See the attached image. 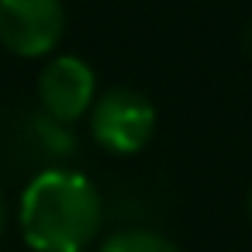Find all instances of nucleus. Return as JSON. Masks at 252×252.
<instances>
[{
	"label": "nucleus",
	"mask_w": 252,
	"mask_h": 252,
	"mask_svg": "<svg viewBox=\"0 0 252 252\" xmlns=\"http://www.w3.org/2000/svg\"><path fill=\"white\" fill-rule=\"evenodd\" d=\"M245 45H249V52H252V21H249V28H245Z\"/></svg>",
	"instance_id": "obj_8"
},
{
	"label": "nucleus",
	"mask_w": 252,
	"mask_h": 252,
	"mask_svg": "<svg viewBox=\"0 0 252 252\" xmlns=\"http://www.w3.org/2000/svg\"><path fill=\"white\" fill-rule=\"evenodd\" d=\"M104 224L97 183L73 166L38 169L18 200V228L35 252H83Z\"/></svg>",
	"instance_id": "obj_1"
},
{
	"label": "nucleus",
	"mask_w": 252,
	"mask_h": 252,
	"mask_svg": "<svg viewBox=\"0 0 252 252\" xmlns=\"http://www.w3.org/2000/svg\"><path fill=\"white\" fill-rule=\"evenodd\" d=\"M28 145L45 159V166H66L76 152H80V142H76V135H73V128L69 125H59V121H52L49 114H32L28 118ZM42 166V169H45Z\"/></svg>",
	"instance_id": "obj_5"
},
{
	"label": "nucleus",
	"mask_w": 252,
	"mask_h": 252,
	"mask_svg": "<svg viewBox=\"0 0 252 252\" xmlns=\"http://www.w3.org/2000/svg\"><path fill=\"white\" fill-rule=\"evenodd\" d=\"M66 35L63 0H0V45L18 59L56 56Z\"/></svg>",
	"instance_id": "obj_3"
},
{
	"label": "nucleus",
	"mask_w": 252,
	"mask_h": 252,
	"mask_svg": "<svg viewBox=\"0 0 252 252\" xmlns=\"http://www.w3.org/2000/svg\"><path fill=\"white\" fill-rule=\"evenodd\" d=\"M90 138L111 156H135L156 135V104L135 87H111L90 107Z\"/></svg>",
	"instance_id": "obj_2"
},
{
	"label": "nucleus",
	"mask_w": 252,
	"mask_h": 252,
	"mask_svg": "<svg viewBox=\"0 0 252 252\" xmlns=\"http://www.w3.org/2000/svg\"><path fill=\"white\" fill-rule=\"evenodd\" d=\"M4 228H7V197L0 190V235H4Z\"/></svg>",
	"instance_id": "obj_7"
},
{
	"label": "nucleus",
	"mask_w": 252,
	"mask_h": 252,
	"mask_svg": "<svg viewBox=\"0 0 252 252\" xmlns=\"http://www.w3.org/2000/svg\"><path fill=\"white\" fill-rule=\"evenodd\" d=\"M97 100V73L87 59L56 52L38 73V111L59 125H76Z\"/></svg>",
	"instance_id": "obj_4"
},
{
	"label": "nucleus",
	"mask_w": 252,
	"mask_h": 252,
	"mask_svg": "<svg viewBox=\"0 0 252 252\" xmlns=\"http://www.w3.org/2000/svg\"><path fill=\"white\" fill-rule=\"evenodd\" d=\"M249 214H252V190H249Z\"/></svg>",
	"instance_id": "obj_9"
},
{
	"label": "nucleus",
	"mask_w": 252,
	"mask_h": 252,
	"mask_svg": "<svg viewBox=\"0 0 252 252\" xmlns=\"http://www.w3.org/2000/svg\"><path fill=\"white\" fill-rule=\"evenodd\" d=\"M97 252H183L169 235L156 231V228H121L114 235H107L100 242Z\"/></svg>",
	"instance_id": "obj_6"
}]
</instances>
